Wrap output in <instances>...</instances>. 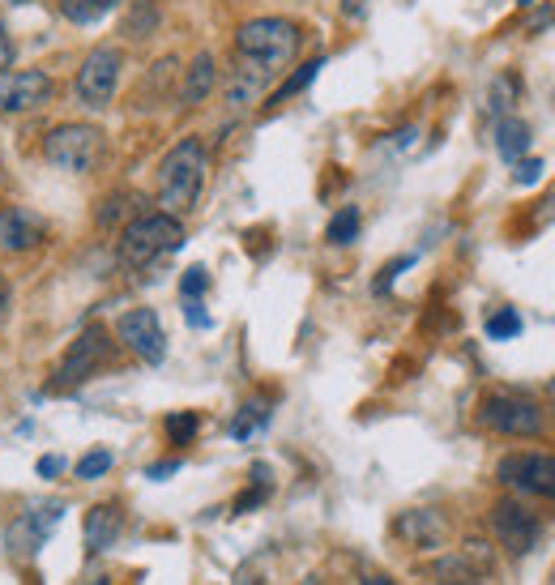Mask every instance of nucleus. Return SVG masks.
Returning <instances> with one entry per match:
<instances>
[{
  "label": "nucleus",
  "mask_w": 555,
  "mask_h": 585,
  "mask_svg": "<svg viewBox=\"0 0 555 585\" xmlns=\"http://www.w3.org/2000/svg\"><path fill=\"white\" fill-rule=\"evenodd\" d=\"M205 171H210V150L201 138H180L167 150L154 171V193L167 214H175V219L193 214L201 189H205Z\"/></svg>",
  "instance_id": "obj_1"
},
{
  "label": "nucleus",
  "mask_w": 555,
  "mask_h": 585,
  "mask_svg": "<svg viewBox=\"0 0 555 585\" xmlns=\"http://www.w3.org/2000/svg\"><path fill=\"white\" fill-rule=\"evenodd\" d=\"M300 52V27L291 18H249L235 30V57L282 73Z\"/></svg>",
  "instance_id": "obj_2"
},
{
  "label": "nucleus",
  "mask_w": 555,
  "mask_h": 585,
  "mask_svg": "<svg viewBox=\"0 0 555 585\" xmlns=\"http://www.w3.org/2000/svg\"><path fill=\"white\" fill-rule=\"evenodd\" d=\"M184 244V223L175 219V214H141L133 223L120 231V261L129 265V270H141V265H150V261H159L167 252H175Z\"/></svg>",
  "instance_id": "obj_3"
},
{
  "label": "nucleus",
  "mask_w": 555,
  "mask_h": 585,
  "mask_svg": "<svg viewBox=\"0 0 555 585\" xmlns=\"http://www.w3.org/2000/svg\"><path fill=\"white\" fill-rule=\"evenodd\" d=\"M43 154H48V163L60 171H73V175H85V171H94L103 163V154H108V138H103V129L99 124H78V120H69V124H56L48 141H43Z\"/></svg>",
  "instance_id": "obj_4"
},
{
  "label": "nucleus",
  "mask_w": 555,
  "mask_h": 585,
  "mask_svg": "<svg viewBox=\"0 0 555 585\" xmlns=\"http://www.w3.org/2000/svg\"><path fill=\"white\" fill-rule=\"evenodd\" d=\"M108 360H111L108 330H103V325H85L82 334H78V342H69L64 360L56 363L52 381H48V393H64V390H73V385H82V381H90Z\"/></svg>",
  "instance_id": "obj_5"
},
{
  "label": "nucleus",
  "mask_w": 555,
  "mask_h": 585,
  "mask_svg": "<svg viewBox=\"0 0 555 585\" xmlns=\"http://www.w3.org/2000/svg\"><path fill=\"white\" fill-rule=\"evenodd\" d=\"M120 69H124V52H120V48H94V52H85L82 69H78V78H73L78 103L90 108V112H103L111 99H115Z\"/></svg>",
  "instance_id": "obj_6"
},
{
  "label": "nucleus",
  "mask_w": 555,
  "mask_h": 585,
  "mask_svg": "<svg viewBox=\"0 0 555 585\" xmlns=\"http://www.w3.org/2000/svg\"><path fill=\"white\" fill-rule=\"evenodd\" d=\"M60 517H64V501H30L27 508L9 522V529H4L9 552L22 559H34L43 547H48V538L56 534Z\"/></svg>",
  "instance_id": "obj_7"
},
{
  "label": "nucleus",
  "mask_w": 555,
  "mask_h": 585,
  "mask_svg": "<svg viewBox=\"0 0 555 585\" xmlns=\"http://www.w3.org/2000/svg\"><path fill=\"white\" fill-rule=\"evenodd\" d=\"M478 423L500 436H543V406L522 393H492L478 406Z\"/></svg>",
  "instance_id": "obj_8"
},
{
  "label": "nucleus",
  "mask_w": 555,
  "mask_h": 585,
  "mask_svg": "<svg viewBox=\"0 0 555 585\" xmlns=\"http://www.w3.org/2000/svg\"><path fill=\"white\" fill-rule=\"evenodd\" d=\"M56 82L43 69H4L0 73V115H27L52 103Z\"/></svg>",
  "instance_id": "obj_9"
},
{
  "label": "nucleus",
  "mask_w": 555,
  "mask_h": 585,
  "mask_svg": "<svg viewBox=\"0 0 555 585\" xmlns=\"http://www.w3.org/2000/svg\"><path fill=\"white\" fill-rule=\"evenodd\" d=\"M115 337L138 355L141 363H163L167 360V334H163V321L154 307H133L115 321Z\"/></svg>",
  "instance_id": "obj_10"
},
{
  "label": "nucleus",
  "mask_w": 555,
  "mask_h": 585,
  "mask_svg": "<svg viewBox=\"0 0 555 585\" xmlns=\"http://www.w3.org/2000/svg\"><path fill=\"white\" fill-rule=\"evenodd\" d=\"M496 474L526 492V496H543V501H555V457L552 453H508L496 466Z\"/></svg>",
  "instance_id": "obj_11"
},
{
  "label": "nucleus",
  "mask_w": 555,
  "mask_h": 585,
  "mask_svg": "<svg viewBox=\"0 0 555 585\" xmlns=\"http://www.w3.org/2000/svg\"><path fill=\"white\" fill-rule=\"evenodd\" d=\"M492 529H496L500 547L513 552V556H526L529 547L538 543V517L517 501H500L492 508Z\"/></svg>",
  "instance_id": "obj_12"
},
{
  "label": "nucleus",
  "mask_w": 555,
  "mask_h": 585,
  "mask_svg": "<svg viewBox=\"0 0 555 585\" xmlns=\"http://www.w3.org/2000/svg\"><path fill=\"white\" fill-rule=\"evenodd\" d=\"M274 78H278L274 69H265V64H256V60H240V69H231L226 90H222L226 108L235 115L256 108L261 99H270V82H274Z\"/></svg>",
  "instance_id": "obj_13"
},
{
  "label": "nucleus",
  "mask_w": 555,
  "mask_h": 585,
  "mask_svg": "<svg viewBox=\"0 0 555 585\" xmlns=\"http://www.w3.org/2000/svg\"><path fill=\"white\" fill-rule=\"evenodd\" d=\"M48 240V223L39 214H30L22 205H4L0 210V252L18 256V252H34Z\"/></svg>",
  "instance_id": "obj_14"
},
{
  "label": "nucleus",
  "mask_w": 555,
  "mask_h": 585,
  "mask_svg": "<svg viewBox=\"0 0 555 585\" xmlns=\"http://www.w3.org/2000/svg\"><path fill=\"white\" fill-rule=\"evenodd\" d=\"M120 534H124V508H120L115 501L94 504V508L85 513V526H82L85 556H103L108 547L120 543Z\"/></svg>",
  "instance_id": "obj_15"
},
{
  "label": "nucleus",
  "mask_w": 555,
  "mask_h": 585,
  "mask_svg": "<svg viewBox=\"0 0 555 585\" xmlns=\"http://www.w3.org/2000/svg\"><path fill=\"white\" fill-rule=\"evenodd\" d=\"M393 534L406 543V547H418V552H436L444 543V517L432 513V508H411L393 522Z\"/></svg>",
  "instance_id": "obj_16"
},
{
  "label": "nucleus",
  "mask_w": 555,
  "mask_h": 585,
  "mask_svg": "<svg viewBox=\"0 0 555 585\" xmlns=\"http://www.w3.org/2000/svg\"><path fill=\"white\" fill-rule=\"evenodd\" d=\"M214 85H219V64L210 52H201V57L184 69V82H180V103L184 108H201L210 94H214Z\"/></svg>",
  "instance_id": "obj_17"
},
{
  "label": "nucleus",
  "mask_w": 555,
  "mask_h": 585,
  "mask_svg": "<svg viewBox=\"0 0 555 585\" xmlns=\"http://www.w3.org/2000/svg\"><path fill=\"white\" fill-rule=\"evenodd\" d=\"M163 22V4L159 0H133L129 4V13L120 18V34L129 39V43H145L154 30Z\"/></svg>",
  "instance_id": "obj_18"
},
{
  "label": "nucleus",
  "mask_w": 555,
  "mask_h": 585,
  "mask_svg": "<svg viewBox=\"0 0 555 585\" xmlns=\"http://www.w3.org/2000/svg\"><path fill=\"white\" fill-rule=\"evenodd\" d=\"M496 150L508 159V163H517V159H526L529 150V124L526 120H517V115H504L496 124Z\"/></svg>",
  "instance_id": "obj_19"
},
{
  "label": "nucleus",
  "mask_w": 555,
  "mask_h": 585,
  "mask_svg": "<svg viewBox=\"0 0 555 585\" xmlns=\"http://www.w3.org/2000/svg\"><path fill=\"white\" fill-rule=\"evenodd\" d=\"M360 226H363L360 210H355V205H342V210L330 219V226H325V240L337 244V249H346V244H355V240H360Z\"/></svg>",
  "instance_id": "obj_20"
},
{
  "label": "nucleus",
  "mask_w": 555,
  "mask_h": 585,
  "mask_svg": "<svg viewBox=\"0 0 555 585\" xmlns=\"http://www.w3.org/2000/svg\"><path fill=\"white\" fill-rule=\"evenodd\" d=\"M111 9H115V0H60V13L73 27H94L99 18H108Z\"/></svg>",
  "instance_id": "obj_21"
},
{
  "label": "nucleus",
  "mask_w": 555,
  "mask_h": 585,
  "mask_svg": "<svg viewBox=\"0 0 555 585\" xmlns=\"http://www.w3.org/2000/svg\"><path fill=\"white\" fill-rule=\"evenodd\" d=\"M321 69H325V60H321V57H316V60H307L304 69H295V73H291V78H286V82L278 85L274 94H270V108H278V103H286L291 94H300L304 85H312V78H316Z\"/></svg>",
  "instance_id": "obj_22"
},
{
  "label": "nucleus",
  "mask_w": 555,
  "mask_h": 585,
  "mask_svg": "<svg viewBox=\"0 0 555 585\" xmlns=\"http://www.w3.org/2000/svg\"><path fill=\"white\" fill-rule=\"evenodd\" d=\"M196 427H201V418H196L193 411H171V415L163 418V432L171 445H193Z\"/></svg>",
  "instance_id": "obj_23"
},
{
  "label": "nucleus",
  "mask_w": 555,
  "mask_h": 585,
  "mask_svg": "<svg viewBox=\"0 0 555 585\" xmlns=\"http://www.w3.org/2000/svg\"><path fill=\"white\" fill-rule=\"evenodd\" d=\"M175 69H180V60H175V57H167V60H159V64H150V78H145V90H141V103H145V94H150V90H154V99H163L167 85L175 82Z\"/></svg>",
  "instance_id": "obj_24"
},
{
  "label": "nucleus",
  "mask_w": 555,
  "mask_h": 585,
  "mask_svg": "<svg viewBox=\"0 0 555 585\" xmlns=\"http://www.w3.org/2000/svg\"><path fill=\"white\" fill-rule=\"evenodd\" d=\"M522 334V316L513 312V307H500L496 316L487 321V337L492 342H508V337H517Z\"/></svg>",
  "instance_id": "obj_25"
},
{
  "label": "nucleus",
  "mask_w": 555,
  "mask_h": 585,
  "mask_svg": "<svg viewBox=\"0 0 555 585\" xmlns=\"http://www.w3.org/2000/svg\"><path fill=\"white\" fill-rule=\"evenodd\" d=\"M265 418H270V411H265L261 402H249V406L240 411V418L231 423V436H235V441H249V436L256 432V427H261V423H265Z\"/></svg>",
  "instance_id": "obj_26"
},
{
  "label": "nucleus",
  "mask_w": 555,
  "mask_h": 585,
  "mask_svg": "<svg viewBox=\"0 0 555 585\" xmlns=\"http://www.w3.org/2000/svg\"><path fill=\"white\" fill-rule=\"evenodd\" d=\"M111 462H115V457H111L108 448H90L82 462H78V478L94 483V478H103V474L111 471Z\"/></svg>",
  "instance_id": "obj_27"
},
{
  "label": "nucleus",
  "mask_w": 555,
  "mask_h": 585,
  "mask_svg": "<svg viewBox=\"0 0 555 585\" xmlns=\"http://www.w3.org/2000/svg\"><path fill=\"white\" fill-rule=\"evenodd\" d=\"M205 286H210V274H205L201 265H193V270H184V279H180V295H184V300H201Z\"/></svg>",
  "instance_id": "obj_28"
},
{
  "label": "nucleus",
  "mask_w": 555,
  "mask_h": 585,
  "mask_svg": "<svg viewBox=\"0 0 555 585\" xmlns=\"http://www.w3.org/2000/svg\"><path fill=\"white\" fill-rule=\"evenodd\" d=\"M543 175V163L538 159H517V184H534Z\"/></svg>",
  "instance_id": "obj_29"
},
{
  "label": "nucleus",
  "mask_w": 555,
  "mask_h": 585,
  "mask_svg": "<svg viewBox=\"0 0 555 585\" xmlns=\"http://www.w3.org/2000/svg\"><path fill=\"white\" fill-rule=\"evenodd\" d=\"M184 316H189V325H196V330H205V325H210V316L201 312V300H184Z\"/></svg>",
  "instance_id": "obj_30"
},
{
  "label": "nucleus",
  "mask_w": 555,
  "mask_h": 585,
  "mask_svg": "<svg viewBox=\"0 0 555 585\" xmlns=\"http://www.w3.org/2000/svg\"><path fill=\"white\" fill-rule=\"evenodd\" d=\"M34 471H39V478H56V474L64 471V457H39Z\"/></svg>",
  "instance_id": "obj_31"
},
{
  "label": "nucleus",
  "mask_w": 555,
  "mask_h": 585,
  "mask_svg": "<svg viewBox=\"0 0 555 585\" xmlns=\"http://www.w3.org/2000/svg\"><path fill=\"white\" fill-rule=\"evenodd\" d=\"M13 64V39H9V30L0 27V73Z\"/></svg>",
  "instance_id": "obj_32"
},
{
  "label": "nucleus",
  "mask_w": 555,
  "mask_h": 585,
  "mask_svg": "<svg viewBox=\"0 0 555 585\" xmlns=\"http://www.w3.org/2000/svg\"><path fill=\"white\" fill-rule=\"evenodd\" d=\"M406 265H411V256H402V261L385 265V274H381V282H376V291H389V282L397 279V270H406Z\"/></svg>",
  "instance_id": "obj_33"
},
{
  "label": "nucleus",
  "mask_w": 555,
  "mask_h": 585,
  "mask_svg": "<svg viewBox=\"0 0 555 585\" xmlns=\"http://www.w3.org/2000/svg\"><path fill=\"white\" fill-rule=\"evenodd\" d=\"M175 471H180V462H159V466L145 471V478H167V474H175Z\"/></svg>",
  "instance_id": "obj_34"
},
{
  "label": "nucleus",
  "mask_w": 555,
  "mask_h": 585,
  "mask_svg": "<svg viewBox=\"0 0 555 585\" xmlns=\"http://www.w3.org/2000/svg\"><path fill=\"white\" fill-rule=\"evenodd\" d=\"M342 13L346 18H363L367 13V0H342Z\"/></svg>",
  "instance_id": "obj_35"
},
{
  "label": "nucleus",
  "mask_w": 555,
  "mask_h": 585,
  "mask_svg": "<svg viewBox=\"0 0 555 585\" xmlns=\"http://www.w3.org/2000/svg\"><path fill=\"white\" fill-rule=\"evenodd\" d=\"M4 316H9V279L0 274V321H4Z\"/></svg>",
  "instance_id": "obj_36"
},
{
  "label": "nucleus",
  "mask_w": 555,
  "mask_h": 585,
  "mask_svg": "<svg viewBox=\"0 0 555 585\" xmlns=\"http://www.w3.org/2000/svg\"><path fill=\"white\" fill-rule=\"evenodd\" d=\"M444 585H487L483 577H462V582H444Z\"/></svg>",
  "instance_id": "obj_37"
},
{
  "label": "nucleus",
  "mask_w": 555,
  "mask_h": 585,
  "mask_svg": "<svg viewBox=\"0 0 555 585\" xmlns=\"http://www.w3.org/2000/svg\"><path fill=\"white\" fill-rule=\"evenodd\" d=\"M363 585H397V582H393V577H367Z\"/></svg>",
  "instance_id": "obj_38"
},
{
  "label": "nucleus",
  "mask_w": 555,
  "mask_h": 585,
  "mask_svg": "<svg viewBox=\"0 0 555 585\" xmlns=\"http://www.w3.org/2000/svg\"><path fill=\"white\" fill-rule=\"evenodd\" d=\"M85 585H111V577H90Z\"/></svg>",
  "instance_id": "obj_39"
},
{
  "label": "nucleus",
  "mask_w": 555,
  "mask_h": 585,
  "mask_svg": "<svg viewBox=\"0 0 555 585\" xmlns=\"http://www.w3.org/2000/svg\"><path fill=\"white\" fill-rule=\"evenodd\" d=\"M9 4H30V0H9Z\"/></svg>",
  "instance_id": "obj_40"
}]
</instances>
